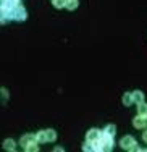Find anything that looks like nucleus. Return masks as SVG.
Here are the masks:
<instances>
[{"mask_svg":"<svg viewBox=\"0 0 147 152\" xmlns=\"http://www.w3.org/2000/svg\"><path fill=\"white\" fill-rule=\"evenodd\" d=\"M120 146H121V149H124V151H136L138 144H136V139H134V137L128 134V136H123V137H121Z\"/></svg>","mask_w":147,"mask_h":152,"instance_id":"2","label":"nucleus"},{"mask_svg":"<svg viewBox=\"0 0 147 152\" xmlns=\"http://www.w3.org/2000/svg\"><path fill=\"white\" fill-rule=\"evenodd\" d=\"M24 151H31V152H36V151H39V146H37V142H34V144H31V146H28Z\"/></svg>","mask_w":147,"mask_h":152,"instance_id":"15","label":"nucleus"},{"mask_svg":"<svg viewBox=\"0 0 147 152\" xmlns=\"http://www.w3.org/2000/svg\"><path fill=\"white\" fill-rule=\"evenodd\" d=\"M124 107H131V104H134V97H132V92H124L123 99H121Z\"/></svg>","mask_w":147,"mask_h":152,"instance_id":"6","label":"nucleus"},{"mask_svg":"<svg viewBox=\"0 0 147 152\" xmlns=\"http://www.w3.org/2000/svg\"><path fill=\"white\" fill-rule=\"evenodd\" d=\"M45 136H47V142H53L57 139V131L55 129H45Z\"/></svg>","mask_w":147,"mask_h":152,"instance_id":"10","label":"nucleus"},{"mask_svg":"<svg viewBox=\"0 0 147 152\" xmlns=\"http://www.w3.org/2000/svg\"><path fill=\"white\" fill-rule=\"evenodd\" d=\"M99 146H100V151H112L113 146H115V141H113V136H108L105 134V133H102V136H100V139L97 141Z\"/></svg>","mask_w":147,"mask_h":152,"instance_id":"1","label":"nucleus"},{"mask_svg":"<svg viewBox=\"0 0 147 152\" xmlns=\"http://www.w3.org/2000/svg\"><path fill=\"white\" fill-rule=\"evenodd\" d=\"M3 149L8 151V152H13L16 149V142L13 139H5V141H3Z\"/></svg>","mask_w":147,"mask_h":152,"instance_id":"7","label":"nucleus"},{"mask_svg":"<svg viewBox=\"0 0 147 152\" xmlns=\"http://www.w3.org/2000/svg\"><path fill=\"white\" fill-rule=\"evenodd\" d=\"M34 142H37L36 134H24V136H21V139H20V146L23 147V149H26L28 146H31V144H34Z\"/></svg>","mask_w":147,"mask_h":152,"instance_id":"4","label":"nucleus"},{"mask_svg":"<svg viewBox=\"0 0 147 152\" xmlns=\"http://www.w3.org/2000/svg\"><path fill=\"white\" fill-rule=\"evenodd\" d=\"M132 97H134V104H141V102H144V92L139 91V89H136V91L132 92Z\"/></svg>","mask_w":147,"mask_h":152,"instance_id":"8","label":"nucleus"},{"mask_svg":"<svg viewBox=\"0 0 147 152\" xmlns=\"http://www.w3.org/2000/svg\"><path fill=\"white\" fill-rule=\"evenodd\" d=\"M36 137H37V142H47V136H45V131H39L37 134H36Z\"/></svg>","mask_w":147,"mask_h":152,"instance_id":"14","label":"nucleus"},{"mask_svg":"<svg viewBox=\"0 0 147 152\" xmlns=\"http://www.w3.org/2000/svg\"><path fill=\"white\" fill-rule=\"evenodd\" d=\"M132 126H134L136 129H147V115H139L138 117H134V120H132Z\"/></svg>","mask_w":147,"mask_h":152,"instance_id":"3","label":"nucleus"},{"mask_svg":"<svg viewBox=\"0 0 147 152\" xmlns=\"http://www.w3.org/2000/svg\"><path fill=\"white\" fill-rule=\"evenodd\" d=\"M78 5H79V2H78V0H68L65 8H66V10H71V12H73V10H76V8H78Z\"/></svg>","mask_w":147,"mask_h":152,"instance_id":"11","label":"nucleus"},{"mask_svg":"<svg viewBox=\"0 0 147 152\" xmlns=\"http://www.w3.org/2000/svg\"><path fill=\"white\" fill-rule=\"evenodd\" d=\"M66 2L68 0H52V5L55 7V8H65Z\"/></svg>","mask_w":147,"mask_h":152,"instance_id":"13","label":"nucleus"},{"mask_svg":"<svg viewBox=\"0 0 147 152\" xmlns=\"http://www.w3.org/2000/svg\"><path fill=\"white\" fill-rule=\"evenodd\" d=\"M142 139L147 142V129H144V133H142Z\"/></svg>","mask_w":147,"mask_h":152,"instance_id":"16","label":"nucleus"},{"mask_svg":"<svg viewBox=\"0 0 147 152\" xmlns=\"http://www.w3.org/2000/svg\"><path fill=\"white\" fill-rule=\"evenodd\" d=\"M103 133L115 137V134H116V126H115V125H107L105 128H103Z\"/></svg>","mask_w":147,"mask_h":152,"instance_id":"9","label":"nucleus"},{"mask_svg":"<svg viewBox=\"0 0 147 152\" xmlns=\"http://www.w3.org/2000/svg\"><path fill=\"white\" fill-rule=\"evenodd\" d=\"M102 133H103V131H100V129H97V128H92V129H89V131H87L86 139H87V141H92V142H97V141L100 139V136H102Z\"/></svg>","mask_w":147,"mask_h":152,"instance_id":"5","label":"nucleus"},{"mask_svg":"<svg viewBox=\"0 0 147 152\" xmlns=\"http://www.w3.org/2000/svg\"><path fill=\"white\" fill-rule=\"evenodd\" d=\"M138 113L139 115H147V104H146V100H144V102H141V104H138Z\"/></svg>","mask_w":147,"mask_h":152,"instance_id":"12","label":"nucleus"}]
</instances>
